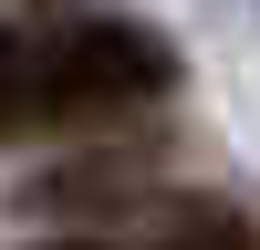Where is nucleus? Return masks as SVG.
Wrapping results in <instances>:
<instances>
[{"mask_svg": "<svg viewBox=\"0 0 260 250\" xmlns=\"http://www.w3.org/2000/svg\"><path fill=\"white\" fill-rule=\"evenodd\" d=\"M31 115H42V42L0 32V136H21Z\"/></svg>", "mask_w": 260, "mask_h": 250, "instance_id": "f03ea898", "label": "nucleus"}, {"mask_svg": "<svg viewBox=\"0 0 260 250\" xmlns=\"http://www.w3.org/2000/svg\"><path fill=\"white\" fill-rule=\"evenodd\" d=\"M167 42L136 21H73L42 42V115H125L167 94Z\"/></svg>", "mask_w": 260, "mask_h": 250, "instance_id": "f257e3e1", "label": "nucleus"}, {"mask_svg": "<svg viewBox=\"0 0 260 250\" xmlns=\"http://www.w3.org/2000/svg\"><path fill=\"white\" fill-rule=\"evenodd\" d=\"M167 250H250V240H240V229H229V219H198V229H187V240H167Z\"/></svg>", "mask_w": 260, "mask_h": 250, "instance_id": "7ed1b4c3", "label": "nucleus"}, {"mask_svg": "<svg viewBox=\"0 0 260 250\" xmlns=\"http://www.w3.org/2000/svg\"><path fill=\"white\" fill-rule=\"evenodd\" d=\"M52 250H94V240H52Z\"/></svg>", "mask_w": 260, "mask_h": 250, "instance_id": "20e7f679", "label": "nucleus"}]
</instances>
